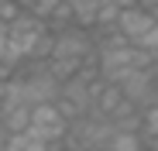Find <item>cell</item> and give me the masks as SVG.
I'll return each instance as SVG.
<instances>
[{"mask_svg":"<svg viewBox=\"0 0 158 151\" xmlns=\"http://www.w3.org/2000/svg\"><path fill=\"white\" fill-rule=\"evenodd\" d=\"M72 10H76V21L83 24V28H89V24H96V14H100V4L103 0H69Z\"/></svg>","mask_w":158,"mask_h":151,"instance_id":"cell-9","label":"cell"},{"mask_svg":"<svg viewBox=\"0 0 158 151\" xmlns=\"http://www.w3.org/2000/svg\"><path fill=\"white\" fill-rule=\"evenodd\" d=\"M10 83V79H7ZM7 83H0V110H4V103H7Z\"/></svg>","mask_w":158,"mask_h":151,"instance_id":"cell-15","label":"cell"},{"mask_svg":"<svg viewBox=\"0 0 158 151\" xmlns=\"http://www.w3.org/2000/svg\"><path fill=\"white\" fill-rule=\"evenodd\" d=\"M7 79H14V65L10 62H0V83H7Z\"/></svg>","mask_w":158,"mask_h":151,"instance_id":"cell-13","label":"cell"},{"mask_svg":"<svg viewBox=\"0 0 158 151\" xmlns=\"http://www.w3.org/2000/svg\"><path fill=\"white\" fill-rule=\"evenodd\" d=\"M4 28H7V24H0V31H4Z\"/></svg>","mask_w":158,"mask_h":151,"instance_id":"cell-16","label":"cell"},{"mask_svg":"<svg viewBox=\"0 0 158 151\" xmlns=\"http://www.w3.org/2000/svg\"><path fill=\"white\" fill-rule=\"evenodd\" d=\"M127 7H134V0H103V4H100V14H96V24L117 31V17H120V10H127Z\"/></svg>","mask_w":158,"mask_h":151,"instance_id":"cell-7","label":"cell"},{"mask_svg":"<svg viewBox=\"0 0 158 151\" xmlns=\"http://www.w3.org/2000/svg\"><path fill=\"white\" fill-rule=\"evenodd\" d=\"M59 151H62V148H59Z\"/></svg>","mask_w":158,"mask_h":151,"instance_id":"cell-17","label":"cell"},{"mask_svg":"<svg viewBox=\"0 0 158 151\" xmlns=\"http://www.w3.org/2000/svg\"><path fill=\"white\" fill-rule=\"evenodd\" d=\"M110 151H144V141L134 127H117L110 137Z\"/></svg>","mask_w":158,"mask_h":151,"instance_id":"cell-8","label":"cell"},{"mask_svg":"<svg viewBox=\"0 0 158 151\" xmlns=\"http://www.w3.org/2000/svg\"><path fill=\"white\" fill-rule=\"evenodd\" d=\"M62 4H65V0H35V4H31V14L41 17V21H52V17L62 10Z\"/></svg>","mask_w":158,"mask_h":151,"instance_id":"cell-10","label":"cell"},{"mask_svg":"<svg viewBox=\"0 0 158 151\" xmlns=\"http://www.w3.org/2000/svg\"><path fill=\"white\" fill-rule=\"evenodd\" d=\"M52 59H76V62L96 65V41L89 38V31L83 24H69V28L55 31V52H52Z\"/></svg>","mask_w":158,"mask_h":151,"instance_id":"cell-2","label":"cell"},{"mask_svg":"<svg viewBox=\"0 0 158 151\" xmlns=\"http://www.w3.org/2000/svg\"><path fill=\"white\" fill-rule=\"evenodd\" d=\"M31 103H4V110H0V120L7 124V131L17 134V131H28L31 127Z\"/></svg>","mask_w":158,"mask_h":151,"instance_id":"cell-5","label":"cell"},{"mask_svg":"<svg viewBox=\"0 0 158 151\" xmlns=\"http://www.w3.org/2000/svg\"><path fill=\"white\" fill-rule=\"evenodd\" d=\"M144 134H151L155 141H158V103H151V107H144Z\"/></svg>","mask_w":158,"mask_h":151,"instance_id":"cell-11","label":"cell"},{"mask_svg":"<svg viewBox=\"0 0 158 151\" xmlns=\"http://www.w3.org/2000/svg\"><path fill=\"white\" fill-rule=\"evenodd\" d=\"M4 151H59V148L41 141L35 131H17V134H10V141H7Z\"/></svg>","mask_w":158,"mask_h":151,"instance_id":"cell-6","label":"cell"},{"mask_svg":"<svg viewBox=\"0 0 158 151\" xmlns=\"http://www.w3.org/2000/svg\"><path fill=\"white\" fill-rule=\"evenodd\" d=\"M28 131H35L41 141H48V144H55V148H62V141H65V134H69V117L62 113V107L59 103H38L35 110H31V127Z\"/></svg>","mask_w":158,"mask_h":151,"instance_id":"cell-3","label":"cell"},{"mask_svg":"<svg viewBox=\"0 0 158 151\" xmlns=\"http://www.w3.org/2000/svg\"><path fill=\"white\" fill-rule=\"evenodd\" d=\"M134 45L141 48V52H151V55H158V24H155V28H151L148 35H141Z\"/></svg>","mask_w":158,"mask_h":151,"instance_id":"cell-12","label":"cell"},{"mask_svg":"<svg viewBox=\"0 0 158 151\" xmlns=\"http://www.w3.org/2000/svg\"><path fill=\"white\" fill-rule=\"evenodd\" d=\"M114 86H117L134 107H151V103H158V96H155V65H131V69H124L117 79H114Z\"/></svg>","mask_w":158,"mask_h":151,"instance_id":"cell-1","label":"cell"},{"mask_svg":"<svg viewBox=\"0 0 158 151\" xmlns=\"http://www.w3.org/2000/svg\"><path fill=\"white\" fill-rule=\"evenodd\" d=\"M158 24V17L148 10V7H141V4H134V7H127V10H120V17H117V31L127 38V41H138L141 35H148L151 28Z\"/></svg>","mask_w":158,"mask_h":151,"instance_id":"cell-4","label":"cell"},{"mask_svg":"<svg viewBox=\"0 0 158 151\" xmlns=\"http://www.w3.org/2000/svg\"><path fill=\"white\" fill-rule=\"evenodd\" d=\"M7 141H10V131H7V124H4V120H0V151H4V148H7Z\"/></svg>","mask_w":158,"mask_h":151,"instance_id":"cell-14","label":"cell"}]
</instances>
